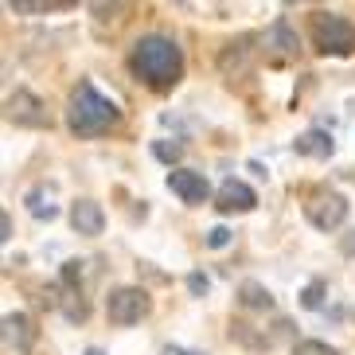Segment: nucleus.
I'll list each match as a JSON object with an SVG mask.
<instances>
[{
	"label": "nucleus",
	"instance_id": "obj_22",
	"mask_svg": "<svg viewBox=\"0 0 355 355\" xmlns=\"http://www.w3.org/2000/svg\"><path fill=\"white\" fill-rule=\"evenodd\" d=\"M0 239H4V242L12 239V219H8V215H0Z\"/></svg>",
	"mask_w": 355,
	"mask_h": 355
},
{
	"label": "nucleus",
	"instance_id": "obj_9",
	"mask_svg": "<svg viewBox=\"0 0 355 355\" xmlns=\"http://www.w3.org/2000/svg\"><path fill=\"white\" fill-rule=\"evenodd\" d=\"M71 227L78 230V234H86V239H98L105 230L102 203H94V199H74L71 203Z\"/></svg>",
	"mask_w": 355,
	"mask_h": 355
},
{
	"label": "nucleus",
	"instance_id": "obj_10",
	"mask_svg": "<svg viewBox=\"0 0 355 355\" xmlns=\"http://www.w3.org/2000/svg\"><path fill=\"white\" fill-rule=\"evenodd\" d=\"M4 344L16 347V352H28L35 344V328L24 313H8L4 316Z\"/></svg>",
	"mask_w": 355,
	"mask_h": 355
},
{
	"label": "nucleus",
	"instance_id": "obj_18",
	"mask_svg": "<svg viewBox=\"0 0 355 355\" xmlns=\"http://www.w3.org/2000/svg\"><path fill=\"white\" fill-rule=\"evenodd\" d=\"M324 289H328L324 282H309V285H304V293H301V304H304V309H320Z\"/></svg>",
	"mask_w": 355,
	"mask_h": 355
},
{
	"label": "nucleus",
	"instance_id": "obj_15",
	"mask_svg": "<svg viewBox=\"0 0 355 355\" xmlns=\"http://www.w3.org/2000/svg\"><path fill=\"white\" fill-rule=\"evenodd\" d=\"M59 309L67 313V320H86V301H83V293L67 289V301H59Z\"/></svg>",
	"mask_w": 355,
	"mask_h": 355
},
{
	"label": "nucleus",
	"instance_id": "obj_6",
	"mask_svg": "<svg viewBox=\"0 0 355 355\" xmlns=\"http://www.w3.org/2000/svg\"><path fill=\"white\" fill-rule=\"evenodd\" d=\"M8 121L16 129H47L51 114H47L43 98H35L32 90H16V94H8Z\"/></svg>",
	"mask_w": 355,
	"mask_h": 355
},
{
	"label": "nucleus",
	"instance_id": "obj_23",
	"mask_svg": "<svg viewBox=\"0 0 355 355\" xmlns=\"http://www.w3.org/2000/svg\"><path fill=\"white\" fill-rule=\"evenodd\" d=\"M164 355H184V352H180V347H164Z\"/></svg>",
	"mask_w": 355,
	"mask_h": 355
},
{
	"label": "nucleus",
	"instance_id": "obj_14",
	"mask_svg": "<svg viewBox=\"0 0 355 355\" xmlns=\"http://www.w3.org/2000/svg\"><path fill=\"white\" fill-rule=\"evenodd\" d=\"M55 8H71V4H47V0H8V12H20V16H28V12H55Z\"/></svg>",
	"mask_w": 355,
	"mask_h": 355
},
{
	"label": "nucleus",
	"instance_id": "obj_2",
	"mask_svg": "<svg viewBox=\"0 0 355 355\" xmlns=\"http://www.w3.org/2000/svg\"><path fill=\"white\" fill-rule=\"evenodd\" d=\"M121 121V110L117 102H110L105 94H98L94 83H78L67 105V125L78 137H102Z\"/></svg>",
	"mask_w": 355,
	"mask_h": 355
},
{
	"label": "nucleus",
	"instance_id": "obj_5",
	"mask_svg": "<svg viewBox=\"0 0 355 355\" xmlns=\"http://www.w3.org/2000/svg\"><path fill=\"white\" fill-rule=\"evenodd\" d=\"M304 219L313 223L316 230L344 227V219H347V199L340 196V191H332V188L313 191V196L304 199Z\"/></svg>",
	"mask_w": 355,
	"mask_h": 355
},
{
	"label": "nucleus",
	"instance_id": "obj_13",
	"mask_svg": "<svg viewBox=\"0 0 355 355\" xmlns=\"http://www.w3.org/2000/svg\"><path fill=\"white\" fill-rule=\"evenodd\" d=\"M28 211H32L40 223H43V219L51 223L55 215H59V207H55V196H51L47 188H32V191H28Z\"/></svg>",
	"mask_w": 355,
	"mask_h": 355
},
{
	"label": "nucleus",
	"instance_id": "obj_4",
	"mask_svg": "<svg viewBox=\"0 0 355 355\" xmlns=\"http://www.w3.org/2000/svg\"><path fill=\"white\" fill-rule=\"evenodd\" d=\"M148 309H153V301H148V293L141 289V285H121V289H114L105 297V316H110V324H117V328L141 324L148 316Z\"/></svg>",
	"mask_w": 355,
	"mask_h": 355
},
{
	"label": "nucleus",
	"instance_id": "obj_12",
	"mask_svg": "<svg viewBox=\"0 0 355 355\" xmlns=\"http://www.w3.org/2000/svg\"><path fill=\"white\" fill-rule=\"evenodd\" d=\"M239 304L242 309H273V293L258 282H242L239 285Z\"/></svg>",
	"mask_w": 355,
	"mask_h": 355
},
{
	"label": "nucleus",
	"instance_id": "obj_16",
	"mask_svg": "<svg viewBox=\"0 0 355 355\" xmlns=\"http://www.w3.org/2000/svg\"><path fill=\"white\" fill-rule=\"evenodd\" d=\"M293 355H340V352L332 344H324V340H301L293 347Z\"/></svg>",
	"mask_w": 355,
	"mask_h": 355
},
{
	"label": "nucleus",
	"instance_id": "obj_21",
	"mask_svg": "<svg viewBox=\"0 0 355 355\" xmlns=\"http://www.w3.org/2000/svg\"><path fill=\"white\" fill-rule=\"evenodd\" d=\"M188 289L196 293V297H203V293L211 289V282H207V277H203V273H191V277H188Z\"/></svg>",
	"mask_w": 355,
	"mask_h": 355
},
{
	"label": "nucleus",
	"instance_id": "obj_3",
	"mask_svg": "<svg viewBox=\"0 0 355 355\" xmlns=\"http://www.w3.org/2000/svg\"><path fill=\"white\" fill-rule=\"evenodd\" d=\"M309 35L320 55H355V24L340 12H313Z\"/></svg>",
	"mask_w": 355,
	"mask_h": 355
},
{
	"label": "nucleus",
	"instance_id": "obj_1",
	"mask_svg": "<svg viewBox=\"0 0 355 355\" xmlns=\"http://www.w3.org/2000/svg\"><path fill=\"white\" fill-rule=\"evenodd\" d=\"M129 67L145 86L153 90H172L184 74V51L168 35H145L129 55Z\"/></svg>",
	"mask_w": 355,
	"mask_h": 355
},
{
	"label": "nucleus",
	"instance_id": "obj_8",
	"mask_svg": "<svg viewBox=\"0 0 355 355\" xmlns=\"http://www.w3.org/2000/svg\"><path fill=\"white\" fill-rule=\"evenodd\" d=\"M168 188L176 191L184 203H191V207L207 203V196H211L207 176H203V172H191V168H176V172H168Z\"/></svg>",
	"mask_w": 355,
	"mask_h": 355
},
{
	"label": "nucleus",
	"instance_id": "obj_17",
	"mask_svg": "<svg viewBox=\"0 0 355 355\" xmlns=\"http://www.w3.org/2000/svg\"><path fill=\"white\" fill-rule=\"evenodd\" d=\"M153 153H157L164 164H176V160L184 157V145H176V141H157V145H153Z\"/></svg>",
	"mask_w": 355,
	"mask_h": 355
},
{
	"label": "nucleus",
	"instance_id": "obj_19",
	"mask_svg": "<svg viewBox=\"0 0 355 355\" xmlns=\"http://www.w3.org/2000/svg\"><path fill=\"white\" fill-rule=\"evenodd\" d=\"M270 43H282V51H297V35H293L289 28H285V24H273Z\"/></svg>",
	"mask_w": 355,
	"mask_h": 355
},
{
	"label": "nucleus",
	"instance_id": "obj_24",
	"mask_svg": "<svg viewBox=\"0 0 355 355\" xmlns=\"http://www.w3.org/2000/svg\"><path fill=\"white\" fill-rule=\"evenodd\" d=\"M86 355H105V352H102V347H90V352H86Z\"/></svg>",
	"mask_w": 355,
	"mask_h": 355
},
{
	"label": "nucleus",
	"instance_id": "obj_7",
	"mask_svg": "<svg viewBox=\"0 0 355 355\" xmlns=\"http://www.w3.org/2000/svg\"><path fill=\"white\" fill-rule=\"evenodd\" d=\"M215 207L223 211V215H246V211L258 207V196H254L250 184H242V180H223L219 191H215Z\"/></svg>",
	"mask_w": 355,
	"mask_h": 355
},
{
	"label": "nucleus",
	"instance_id": "obj_11",
	"mask_svg": "<svg viewBox=\"0 0 355 355\" xmlns=\"http://www.w3.org/2000/svg\"><path fill=\"white\" fill-rule=\"evenodd\" d=\"M293 148L301 153V157H313V160H328L336 153V141L324 129H309V133H301L297 141H293Z\"/></svg>",
	"mask_w": 355,
	"mask_h": 355
},
{
	"label": "nucleus",
	"instance_id": "obj_20",
	"mask_svg": "<svg viewBox=\"0 0 355 355\" xmlns=\"http://www.w3.org/2000/svg\"><path fill=\"white\" fill-rule=\"evenodd\" d=\"M227 242H230V230H227V227L207 230V246H215V250H219V246H227Z\"/></svg>",
	"mask_w": 355,
	"mask_h": 355
}]
</instances>
